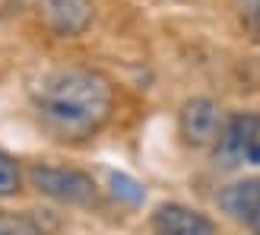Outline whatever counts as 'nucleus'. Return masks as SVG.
<instances>
[{
	"label": "nucleus",
	"mask_w": 260,
	"mask_h": 235,
	"mask_svg": "<svg viewBox=\"0 0 260 235\" xmlns=\"http://www.w3.org/2000/svg\"><path fill=\"white\" fill-rule=\"evenodd\" d=\"M42 127L57 140H89L108 124L114 89L108 76L89 67H54L29 86Z\"/></svg>",
	"instance_id": "obj_1"
},
{
	"label": "nucleus",
	"mask_w": 260,
	"mask_h": 235,
	"mask_svg": "<svg viewBox=\"0 0 260 235\" xmlns=\"http://www.w3.org/2000/svg\"><path fill=\"white\" fill-rule=\"evenodd\" d=\"M29 181L38 194L67 203V207H92L99 200V188L92 175L80 172V168H67V165H48L38 162L29 168Z\"/></svg>",
	"instance_id": "obj_2"
},
{
	"label": "nucleus",
	"mask_w": 260,
	"mask_h": 235,
	"mask_svg": "<svg viewBox=\"0 0 260 235\" xmlns=\"http://www.w3.org/2000/svg\"><path fill=\"white\" fill-rule=\"evenodd\" d=\"M225 168H260V114H232L213 143Z\"/></svg>",
	"instance_id": "obj_3"
},
{
	"label": "nucleus",
	"mask_w": 260,
	"mask_h": 235,
	"mask_svg": "<svg viewBox=\"0 0 260 235\" xmlns=\"http://www.w3.org/2000/svg\"><path fill=\"white\" fill-rule=\"evenodd\" d=\"M222 108L216 105L213 99H187L178 111V134L184 140V146H193V150H203V146H213L222 134Z\"/></svg>",
	"instance_id": "obj_4"
},
{
	"label": "nucleus",
	"mask_w": 260,
	"mask_h": 235,
	"mask_svg": "<svg viewBox=\"0 0 260 235\" xmlns=\"http://www.w3.org/2000/svg\"><path fill=\"white\" fill-rule=\"evenodd\" d=\"M38 16L54 35L76 38L95 16V0H38Z\"/></svg>",
	"instance_id": "obj_5"
},
{
	"label": "nucleus",
	"mask_w": 260,
	"mask_h": 235,
	"mask_svg": "<svg viewBox=\"0 0 260 235\" xmlns=\"http://www.w3.org/2000/svg\"><path fill=\"white\" fill-rule=\"evenodd\" d=\"M149 229L155 235H216L213 219L184 203H162L149 216Z\"/></svg>",
	"instance_id": "obj_6"
},
{
	"label": "nucleus",
	"mask_w": 260,
	"mask_h": 235,
	"mask_svg": "<svg viewBox=\"0 0 260 235\" xmlns=\"http://www.w3.org/2000/svg\"><path fill=\"white\" fill-rule=\"evenodd\" d=\"M219 207L232 216L244 223L254 235H260V178H244V181H235L219 191Z\"/></svg>",
	"instance_id": "obj_7"
},
{
	"label": "nucleus",
	"mask_w": 260,
	"mask_h": 235,
	"mask_svg": "<svg viewBox=\"0 0 260 235\" xmlns=\"http://www.w3.org/2000/svg\"><path fill=\"white\" fill-rule=\"evenodd\" d=\"M0 235H45V229L32 213L4 210L0 213Z\"/></svg>",
	"instance_id": "obj_8"
},
{
	"label": "nucleus",
	"mask_w": 260,
	"mask_h": 235,
	"mask_svg": "<svg viewBox=\"0 0 260 235\" xmlns=\"http://www.w3.org/2000/svg\"><path fill=\"white\" fill-rule=\"evenodd\" d=\"M19 181H22V175H19L16 159L0 150V197H13L19 191Z\"/></svg>",
	"instance_id": "obj_9"
},
{
	"label": "nucleus",
	"mask_w": 260,
	"mask_h": 235,
	"mask_svg": "<svg viewBox=\"0 0 260 235\" xmlns=\"http://www.w3.org/2000/svg\"><path fill=\"white\" fill-rule=\"evenodd\" d=\"M111 185H114V194H118V197H124L127 203H140V200H143V188L137 185L134 178H127V175H111Z\"/></svg>",
	"instance_id": "obj_10"
},
{
	"label": "nucleus",
	"mask_w": 260,
	"mask_h": 235,
	"mask_svg": "<svg viewBox=\"0 0 260 235\" xmlns=\"http://www.w3.org/2000/svg\"><path fill=\"white\" fill-rule=\"evenodd\" d=\"M248 19H251V29L260 35V7H254V10L248 13Z\"/></svg>",
	"instance_id": "obj_11"
},
{
	"label": "nucleus",
	"mask_w": 260,
	"mask_h": 235,
	"mask_svg": "<svg viewBox=\"0 0 260 235\" xmlns=\"http://www.w3.org/2000/svg\"><path fill=\"white\" fill-rule=\"evenodd\" d=\"M238 7H241L244 13H251L254 7H260V0H238Z\"/></svg>",
	"instance_id": "obj_12"
}]
</instances>
